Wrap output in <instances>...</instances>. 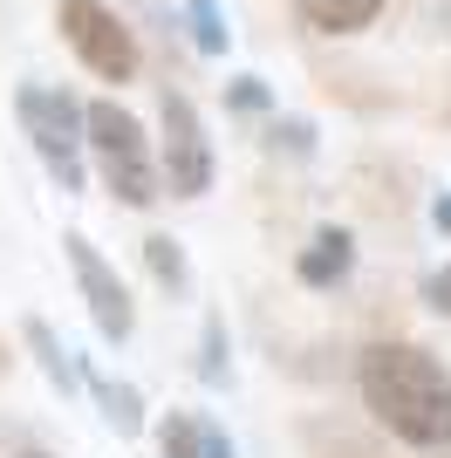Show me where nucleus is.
I'll use <instances>...</instances> for the list:
<instances>
[{
	"label": "nucleus",
	"instance_id": "1",
	"mask_svg": "<svg viewBox=\"0 0 451 458\" xmlns=\"http://www.w3.org/2000/svg\"><path fill=\"white\" fill-rule=\"evenodd\" d=\"M356 390L390 438L417 452H445L451 445V369L417 343H370L356 363Z\"/></svg>",
	"mask_w": 451,
	"mask_h": 458
},
{
	"label": "nucleus",
	"instance_id": "2",
	"mask_svg": "<svg viewBox=\"0 0 451 458\" xmlns=\"http://www.w3.org/2000/svg\"><path fill=\"white\" fill-rule=\"evenodd\" d=\"M82 151H89L96 178H103V191H110L116 206L150 212L157 199H165V191H157V151H150L144 123H137L116 96L82 103Z\"/></svg>",
	"mask_w": 451,
	"mask_h": 458
},
{
	"label": "nucleus",
	"instance_id": "3",
	"mask_svg": "<svg viewBox=\"0 0 451 458\" xmlns=\"http://www.w3.org/2000/svg\"><path fill=\"white\" fill-rule=\"evenodd\" d=\"M14 116H21V137L35 144L41 172L55 178L62 191H82V185H89V151H82V103H75L69 89L21 82V89H14Z\"/></svg>",
	"mask_w": 451,
	"mask_h": 458
},
{
	"label": "nucleus",
	"instance_id": "4",
	"mask_svg": "<svg viewBox=\"0 0 451 458\" xmlns=\"http://www.w3.org/2000/svg\"><path fill=\"white\" fill-rule=\"evenodd\" d=\"M212 172H219V157H212L199 103L165 89V103H157V191L165 199H206Z\"/></svg>",
	"mask_w": 451,
	"mask_h": 458
},
{
	"label": "nucleus",
	"instance_id": "5",
	"mask_svg": "<svg viewBox=\"0 0 451 458\" xmlns=\"http://www.w3.org/2000/svg\"><path fill=\"white\" fill-rule=\"evenodd\" d=\"M55 28H62V41H69L75 55H82L89 76H103V82H131L137 76V41L103 0H62Z\"/></svg>",
	"mask_w": 451,
	"mask_h": 458
},
{
	"label": "nucleus",
	"instance_id": "6",
	"mask_svg": "<svg viewBox=\"0 0 451 458\" xmlns=\"http://www.w3.org/2000/svg\"><path fill=\"white\" fill-rule=\"evenodd\" d=\"M62 253H69V267H75V287H82V301H89V322L103 343H131L137 335V301H131V287L116 281V267L96 253L89 233H62Z\"/></svg>",
	"mask_w": 451,
	"mask_h": 458
},
{
	"label": "nucleus",
	"instance_id": "7",
	"mask_svg": "<svg viewBox=\"0 0 451 458\" xmlns=\"http://www.w3.org/2000/svg\"><path fill=\"white\" fill-rule=\"evenodd\" d=\"M157 452L165 458H240V445L226 438V424L206 411H171L157 424Z\"/></svg>",
	"mask_w": 451,
	"mask_h": 458
},
{
	"label": "nucleus",
	"instance_id": "8",
	"mask_svg": "<svg viewBox=\"0 0 451 458\" xmlns=\"http://www.w3.org/2000/svg\"><path fill=\"white\" fill-rule=\"evenodd\" d=\"M294 274H301L308 287H342L349 274H356V233H349V226H321L315 240L301 247Z\"/></svg>",
	"mask_w": 451,
	"mask_h": 458
},
{
	"label": "nucleus",
	"instance_id": "9",
	"mask_svg": "<svg viewBox=\"0 0 451 458\" xmlns=\"http://www.w3.org/2000/svg\"><path fill=\"white\" fill-rule=\"evenodd\" d=\"M82 383H89L96 411H103V424H110L116 438H137V431H144V397H137V383L96 377V369H82Z\"/></svg>",
	"mask_w": 451,
	"mask_h": 458
},
{
	"label": "nucleus",
	"instance_id": "10",
	"mask_svg": "<svg viewBox=\"0 0 451 458\" xmlns=\"http://www.w3.org/2000/svg\"><path fill=\"white\" fill-rule=\"evenodd\" d=\"M21 335H28V349H35V363H41V377H48V390L75 397V390H82V363L55 343V328L41 322V315H28V322H21Z\"/></svg>",
	"mask_w": 451,
	"mask_h": 458
},
{
	"label": "nucleus",
	"instance_id": "11",
	"mask_svg": "<svg viewBox=\"0 0 451 458\" xmlns=\"http://www.w3.org/2000/svg\"><path fill=\"white\" fill-rule=\"evenodd\" d=\"M301 21L321 28V35H362L376 14H383V0H294Z\"/></svg>",
	"mask_w": 451,
	"mask_h": 458
},
{
	"label": "nucleus",
	"instance_id": "12",
	"mask_svg": "<svg viewBox=\"0 0 451 458\" xmlns=\"http://www.w3.org/2000/svg\"><path fill=\"white\" fill-rule=\"evenodd\" d=\"M144 267H150V281L165 287V294H185V287H191L185 247H178L171 233H150V240H144Z\"/></svg>",
	"mask_w": 451,
	"mask_h": 458
},
{
	"label": "nucleus",
	"instance_id": "13",
	"mask_svg": "<svg viewBox=\"0 0 451 458\" xmlns=\"http://www.w3.org/2000/svg\"><path fill=\"white\" fill-rule=\"evenodd\" d=\"M191 41H199V55H226L233 28L219 21V0H191Z\"/></svg>",
	"mask_w": 451,
	"mask_h": 458
},
{
	"label": "nucleus",
	"instance_id": "14",
	"mask_svg": "<svg viewBox=\"0 0 451 458\" xmlns=\"http://www.w3.org/2000/svg\"><path fill=\"white\" fill-rule=\"evenodd\" d=\"M199 377L206 383H226L233 377V356H226V322L206 315V335H199Z\"/></svg>",
	"mask_w": 451,
	"mask_h": 458
},
{
	"label": "nucleus",
	"instance_id": "15",
	"mask_svg": "<svg viewBox=\"0 0 451 458\" xmlns=\"http://www.w3.org/2000/svg\"><path fill=\"white\" fill-rule=\"evenodd\" d=\"M274 151H294V157H308V151H315V123H301V116L274 123Z\"/></svg>",
	"mask_w": 451,
	"mask_h": 458
},
{
	"label": "nucleus",
	"instance_id": "16",
	"mask_svg": "<svg viewBox=\"0 0 451 458\" xmlns=\"http://www.w3.org/2000/svg\"><path fill=\"white\" fill-rule=\"evenodd\" d=\"M424 308L451 322V260H445V267H431V274H424Z\"/></svg>",
	"mask_w": 451,
	"mask_h": 458
},
{
	"label": "nucleus",
	"instance_id": "17",
	"mask_svg": "<svg viewBox=\"0 0 451 458\" xmlns=\"http://www.w3.org/2000/svg\"><path fill=\"white\" fill-rule=\"evenodd\" d=\"M226 103H233V110H267V89H260V76H240L233 89H226Z\"/></svg>",
	"mask_w": 451,
	"mask_h": 458
},
{
	"label": "nucleus",
	"instance_id": "18",
	"mask_svg": "<svg viewBox=\"0 0 451 458\" xmlns=\"http://www.w3.org/2000/svg\"><path fill=\"white\" fill-rule=\"evenodd\" d=\"M431 226L451 233V191H445V199H431Z\"/></svg>",
	"mask_w": 451,
	"mask_h": 458
},
{
	"label": "nucleus",
	"instance_id": "19",
	"mask_svg": "<svg viewBox=\"0 0 451 458\" xmlns=\"http://www.w3.org/2000/svg\"><path fill=\"white\" fill-rule=\"evenodd\" d=\"M438 28H445V41H451V0H438Z\"/></svg>",
	"mask_w": 451,
	"mask_h": 458
},
{
	"label": "nucleus",
	"instance_id": "20",
	"mask_svg": "<svg viewBox=\"0 0 451 458\" xmlns=\"http://www.w3.org/2000/svg\"><path fill=\"white\" fill-rule=\"evenodd\" d=\"M0 377H7V349H0Z\"/></svg>",
	"mask_w": 451,
	"mask_h": 458
},
{
	"label": "nucleus",
	"instance_id": "21",
	"mask_svg": "<svg viewBox=\"0 0 451 458\" xmlns=\"http://www.w3.org/2000/svg\"><path fill=\"white\" fill-rule=\"evenodd\" d=\"M21 458H48V452H21Z\"/></svg>",
	"mask_w": 451,
	"mask_h": 458
}]
</instances>
